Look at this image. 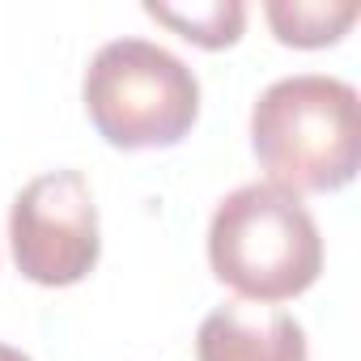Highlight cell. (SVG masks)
Listing matches in <instances>:
<instances>
[{"label":"cell","instance_id":"cell-1","mask_svg":"<svg viewBox=\"0 0 361 361\" xmlns=\"http://www.w3.org/2000/svg\"><path fill=\"white\" fill-rule=\"evenodd\" d=\"M251 149L268 183L302 192H340L361 166V102L357 90L327 73L272 81L251 106Z\"/></svg>","mask_w":361,"mask_h":361},{"label":"cell","instance_id":"cell-2","mask_svg":"<svg viewBox=\"0 0 361 361\" xmlns=\"http://www.w3.org/2000/svg\"><path fill=\"white\" fill-rule=\"evenodd\" d=\"M209 264L247 302H289L323 272V238L302 196L276 183L234 188L209 221Z\"/></svg>","mask_w":361,"mask_h":361},{"label":"cell","instance_id":"cell-3","mask_svg":"<svg viewBox=\"0 0 361 361\" xmlns=\"http://www.w3.org/2000/svg\"><path fill=\"white\" fill-rule=\"evenodd\" d=\"M85 115L111 149H170L200 119V81L149 39H111L81 81Z\"/></svg>","mask_w":361,"mask_h":361},{"label":"cell","instance_id":"cell-4","mask_svg":"<svg viewBox=\"0 0 361 361\" xmlns=\"http://www.w3.org/2000/svg\"><path fill=\"white\" fill-rule=\"evenodd\" d=\"M9 247L18 272L43 289H64L94 272L102 238L98 204L81 170H47L13 196Z\"/></svg>","mask_w":361,"mask_h":361},{"label":"cell","instance_id":"cell-5","mask_svg":"<svg viewBox=\"0 0 361 361\" xmlns=\"http://www.w3.org/2000/svg\"><path fill=\"white\" fill-rule=\"evenodd\" d=\"M196 361H310L306 327L276 306L226 302L196 331Z\"/></svg>","mask_w":361,"mask_h":361},{"label":"cell","instance_id":"cell-6","mask_svg":"<svg viewBox=\"0 0 361 361\" xmlns=\"http://www.w3.org/2000/svg\"><path fill=\"white\" fill-rule=\"evenodd\" d=\"M357 5L353 0H268L264 5V18L276 35V43L285 47H302V51H314V47H331L348 35V26L357 22Z\"/></svg>","mask_w":361,"mask_h":361},{"label":"cell","instance_id":"cell-7","mask_svg":"<svg viewBox=\"0 0 361 361\" xmlns=\"http://www.w3.org/2000/svg\"><path fill=\"white\" fill-rule=\"evenodd\" d=\"M145 13L204 51L234 47L247 30V5H238V0H204V5H161V0H149Z\"/></svg>","mask_w":361,"mask_h":361},{"label":"cell","instance_id":"cell-8","mask_svg":"<svg viewBox=\"0 0 361 361\" xmlns=\"http://www.w3.org/2000/svg\"><path fill=\"white\" fill-rule=\"evenodd\" d=\"M0 361H30L22 348H13V344H0Z\"/></svg>","mask_w":361,"mask_h":361}]
</instances>
